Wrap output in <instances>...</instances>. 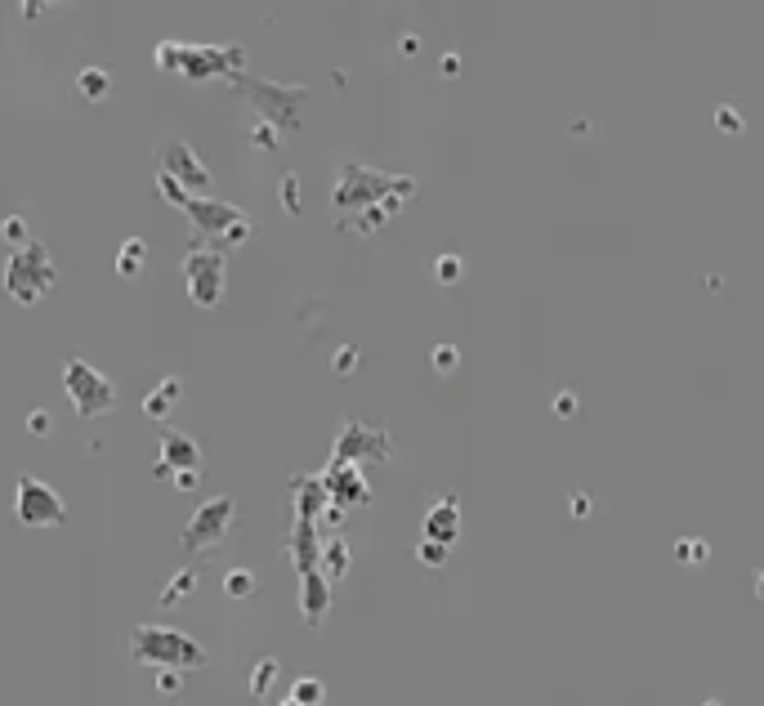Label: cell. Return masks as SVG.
I'll return each mask as SVG.
<instances>
[{
  "label": "cell",
  "mask_w": 764,
  "mask_h": 706,
  "mask_svg": "<svg viewBox=\"0 0 764 706\" xmlns=\"http://www.w3.org/2000/svg\"><path fill=\"white\" fill-rule=\"evenodd\" d=\"M456 362H461V353H456L452 345H447V349H434V367H438V371H452Z\"/></svg>",
  "instance_id": "83f0119b"
},
{
  "label": "cell",
  "mask_w": 764,
  "mask_h": 706,
  "mask_svg": "<svg viewBox=\"0 0 764 706\" xmlns=\"http://www.w3.org/2000/svg\"><path fill=\"white\" fill-rule=\"evenodd\" d=\"M63 394H68L72 412L81 416V421L108 416L112 407H117V385H112V376H103V371L85 358L63 362Z\"/></svg>",
  "instance_id": "52a82bcc"
},
{
  "label": "cell",
  "mask_w": 764,
  "mask_h": 706,
  "mask_svg": "<svg viewBox=\"0 0 764 706\" xmlns=\"http://www.w3.org/2000/svg\"><path fill=\"white\" fill-rule=\"evenodd\" d=\"M130 653H135V662L166 666V671L206 666L202 644H197V639H188L184 631H170V626H139V631L130 635Z\"/></svg>",
  "instance_id": "8992f818"
},
{
  "label": "cell",
  "mask_w": 764,
  "mask_h": 706,
  "mask_svg": "<svg viewBox=\"0 0 764 706\" xmlns=\"http://www.w3.org/2000/svg\"><path fill=\"white\" fill-rule=\"evenodd\" d=\"M340 483H322L327 492H336L340 501H367V488H362V474L358 470H349V465H340Z\"/></svg>",
  "instance_id": "e0dca14e"
},
{
  "label": "cell",
  "mask_w": 764,
  "mask_h": 706,
  "mask_svg": "<svg viewBox=\"0 0 764 706\" xmlns=\"http://www.w3.org/2000/svg\"><path fill=\"white\" fill-rule=\"evenodd\" d=\"M353 362H358V353H353V349H345V353H340V358H336V367H340V371H349Z\"/></svg>",
  "instance_id": "836d02e7"
},
{
  "label": "cell",
  "mask_w": 764,
  "mask_h": 706,
  "mask_svg": "<svg viewBox=\"0 0 764 706\" xmlns=\"http://www.w3.org/2000/svg\"><path fill=\"white\" fill-rule=\"evenodd\" d=\"M269 675H273V662H269V666H260V671H255V693H264V684H269Z\"/></svg>",
  "instance_id": "1f68e13d"
},
{
  "label": "cell",
  "mask_w": 764,
  "mask_h": 706,
  "mask_svg": "<svg viewBox=\"0 0 764 706\" xmlns=\"http://www.w3.org/2000/svg\"><path fill=\"white\" fill-rule=\"evenodd\" d=\"M161 693H179V675H161Z\"/></svg>",
  "instance_id": "d6a6232c"
},
{
  "label": "cell",
  "mask_w": 764,
  "mask_h": 706,
  "mask_svg": "<svg viewBox=\"0 0 764 706\" xmlns=\"http://www.w3.org/2000/svg\"><path fill=\"white\" fill-rule=\"evenodd\" d=\"M157 161H161V175H170L184 193H193V197H210V170L202 166V157H197L193 148H188L184 139H166L157 148Z\"/></svg>",
  "instance_id": "8fae6325"
},
{
  "label": "cell",
  "mask_w": 764,
  "mask_h": 706,
  "mask_svg": "<svg viewBox=\"0 0 764 706\" xmlns=\"http://www.w3.org/2000/svg\"><path fill=\"white\" fill-rule=\"evenodd\" d=\"M0 237H5V242H14V246L32 242V237H27V219L23 215H9L5 224H0Z\"/></svg>",
  "instance_id": "d6986e66"
},
{
  "label": "cell",
  "mask_w": 764,
  "mask_h": 706,
  "mask_svg": "<svg viewBox=\"0 0 764 706\" xmlns=\"http://www.w3.org/2000/svg\"><path fill=\"white\" fill-rule=\"evenodd\" d=\"M251 143L255 148H264V152H273L282 143V130L278 126H269V121H260L255 117V126H251Z\"/></svg>",
  "instance_id": "ac0fdd59"
},
{
  "label": "cell",
  "mask_w": 764,
  "mask_h": 706,
  "mask_svg": "<svg viewBox=\"0 0 764 706\" xmlns=\"http://www.w3.org/2000/svg\"><path fill=\"white\" fill-rule=\"evenodd\" d=\"M456 528H461V519H456V501H443V505H434V510H429L425 541H443V546H452Z\"/></svg>",
  "instance_id": "4fadbf2b"
},
{
  "label": "cell",
  "mask_w": 764,
  "mask_h": 706,
  "mask_svg": "<svg viewBox=\"0 0 764 706\" xmlns=\"http://www.w3.org/2000/svg\"><path fill=\"white\" fill-rule=\"evenodd\" d=\"M197 465H202V447H197V438L179 434V429H166V434H161V465L157 470L161 474L166 470L188 474V470H197Z\"/></svg>",
  "instance_id": "7c38bea8"
},
{
  "label": "cell",
  "mask_w": 764,
  "mask_h": 706,
  "mask_svg": "<svg viewBox=\"0 0 764 706\" xmlns=\"http://www.w3.org/2000/svg\"><path fill=\"white\" fill-rule=\"evenodd\" d=\"M157 193L166 197L170 206H184L188 197H193V193H184V188H179V184H175V179H170V175H161V170H157Z\"/></svg>",
  "instance_id": "ffe728a7"
},
{
  "label": "cell",
  "mask_w": 764,
  "mask_h": 706,
  "mask_svg": "<svg viewBox=\"0 0 764 706\" xmlns=\"http://www.w3.org/2000/svg\"><path fill=\"white\" fill-rule=\"evenodd\" d=\"M291 698L300 702V706H318V702H322V684H318V680H300V684L291 689Z\"/></svg>",
  "instance_id": "603a6c76"
},
{
  "label": "cell",
  "mask_w": 764,
  "mask_h": 706,
  "mask_svg": "<svg viewBox=\"0 0 764 706\" xmlns=\"http://www.w3.org/2000/svg\"><path fill=\"white\" fill-rule=\"evenodd\" d=\"M680 559H684V564H689V559H693V564H702L706 546H702V541H693V546H689V541H680Z\"/></svg>",
  "instance_id": "f546056e"
},
{
  "label": "cell",
  "mask_w": 764,
  "mask_h": 706,
  "mask_svg": "<svg viewBox=\"0 0 764 706\" xmlns=\"http://www.w3.org/2000/svg\"><path fill=\"white\" fill-rule=\"evenodd\" d=\"M76 94H81L85 103H103L112 94V76L108 68H81L76 72Z\"/></svg>",
  "instance_id": "5bb4252c"
},
{
  "label": "cell",
  "mask_w": 764,
  "mask_h": 706,
  "mask_svg": "<svg viewBox=\"0 0 764 706\" xmlns=\"http://www.w3.org/2000/svg\"><path fill=\"white\" fill-rule=\"evenodd\" d=\"M161 72L188 76V81H233L246 68L242 45H184V41H161L152 50Z\"/></svg>",
  "instance_id": "7a4b0ae2"
},
{
  "label": "cell",
  "mask_w": 764,
  "mask_h": 706,
  "mask_svg": "<svg viewBox=\"0 0 764 706\" xmlns=\"http://www.w3.org/2000/svg\"><path fill=\"white\" fill-rule=\"evenodd\" d=\"M143 264H148V242H143V237H126L121 251H117V273L121 278H139Z\"/></svg>",
  "instance_id": "9a60e30c"
},
{
  "label": "cell",
  "mask_w": 764,
  "mask_h": 706,
  "mask_svg": "<svg viewBox=\"0 0 764 706\" xmlns=\"http://www.w3.org/2000/svg\"><path fill=\"white\" fill-rule=\"evenodd\" d=\"M179 394H184V385H179L175 376H166V380H161L157 389H152L148 398H143V407H148V416H152V421H161V416H166L170 407L179 403Z\"/></svg>",
  "instance_id": "2e32d148"
},
{
  "label": "cell",
  "mask_w": 764,
  "mask_h": 706,
  "mask_svg": "<svg viewBox=\"0 0 764 706\" xmlns=\"http://www.w3.org/2000/svg\"><path fill=\"white\" fill-rule=\"evenodd\" d=\"M756 599L764 604V568H760V577H756Z\"/></svg>",
  "instance_id": "d590c367"
},
{
  "label": "cell",
  "mask_w": 764,
  "mask_h": 706,
  "mask_svg": "<svg viewBox=\"0 0 764 706\" xmlns=\"http://www.w3.org/2000/svg\"><path fill=\"white\" fill-rule=\"evenodd\" d=\"M282 202H286V211H300V184H295V175H286L282 179Z\"/></svg>",
  "instance_id": "d4e9b609"
},
{
  "label": "cell",
  "mask_w": 764,
  "mask_h": 706,
  "mask_svg": "<svg viewBox=\"0 0 764 706\" xmlns=\"http://www.w3.org/2000/svg\"><path fill=\"white\" fill-rule=\"evenodd\" d=\"M14 514H18L23 528H59V523H68V505H63V496L54 492L45 479H32V474L18 479Z\"/></svg>",
  "instance_id": "9c48e42d"
},
{
  "label": "cell",
  "mask_w": 764,
  "mask_h": 706,
  "mask_svg": "<svg viewBox=\"0 0 764 706\" xmlns=\"http://www.w3.org/2000/svg\"><path fill=\"white\" fill-rule=\"evenodd\" d=\"M237 94H242L246 103H251V112L260 121H269V126H278L282 135H291V130H300V103L309 99V90L304 85H273V81H260V76H233Z\"/></svg>",
  "instance_id": "5b68a950"
},
{
  "label": "cell",
  "mask_w": 764,
  "mask_h": 706,
  "mask_svg": "<svg viewBox=\"0 0 764 706\" xmlns=\"http://www.w3.org/2000/svg\"><path fill=\"white\" fill-rule=\"evenodd\" d=\"M54 282H59V269H54V255H50V246H45L41 237L14 246V255L5 260V273H0L5 295L14 304H23V309L41 304L45 295L54 291Z\"/></svg>",
  "instance_id": "3957f363"
},
{
  "label": "cell",
  "mask_w": 764,
  "mask_h": 706,
  "mask_svg": "<svg viewBox=\"0 0 764 706\" xmlns=\"http://www.w3.org/2000/svg\"><path fill=\"white\" fill-rule=\"evenodd\" d=\"M420 559H425V564H443L447 546H443V541H425V546H420Z\"/></svg>",
  "instance_id": "4316f807"
},
{
  "label": "cell",
  "mask_w": 764,
  "mask_h": 706,
  "mask_svg": "<svg viewBox=\"0 0 764 706\" xmlns=\"http://www.w3.org/2000/svg\"><path fill=\"white\" fill-rule=\"evenodd\" d=\"M193 581H197L193 572H179V581H170V590H166V595H161V604H175V599H184Z\"/></svg>",
  "instance_id": "cb8c5ba5"
},
{
  "label": "cell",
  "mask_w": 764,
  "mask_h": 706,
  "mask_svg": "<svg viewBox=\"0 0 764 706\" xmlns=\"http://www.w3.org/2000/svg\"><path fill=\"white\" fill-rule=\"evenodd\" d=\"M184 286H188V300L197 309H215L224 300V286H228V255L215 251L206 242H193L184 255Z\"/></svg>",
  "instance_id": "ba28073f"
},
{
  "label": "cell",
  "mask_w": 764,
  "mask_h": 706,
  "mask_svg": "<svg viewBox=\"0 0 764 706\" xmlns=\"http://www.w3.org/2000/svg\"><path fill=\"white\" fill-rule=\"evenodd\" d=\"M224 590H228V595H233V599H242V595H251V590H255V577H251V572H242V568H237V572H228Z\"/></svg>",
  "instance_id": "44dd1931"
},
{
  "label": "cell",
  "mask_w": 764,
  "mask_h": 706,
  "mask_svg": "<svg viewBox=\"0 0 764 706\" xmlns=\"http://www.w3.org/2000/svg\"><path fill=\"white\" fill-rule=\"evenodd\" d=\"M233 514H237V501L233 496H215V501H206L202 510L188 519V528L179 532V546L184 550H210L219 546V541L228 537V528H233Z\"/></svg>",
  "instance_id": "30bf717a"
},
{
  "label": "cell",
  "mask_w": 764,
  "mask_h": 706,
  "mask_svg": "<svg viewBox=\"0 0 764 706\" xmlns=\"http://www.w3.org/2000/svg\"><path fill=\"white\" fill-rule=\"evenodd\" d=\"M27 429H32V434H50V416H45V407H36V412L27 416Z\"/></svg>",
  "instance_id": "4dcf8cb0"
},
{
  "label": "cell",
  "mask_w": 764,
  "mask_h": 706,
  "mask_svg": "<svg viewBox=\"0 0 764 706\" xmlns=\"http://www.w3.org/2000/svg\"><path fill=\"white\" fill-rule=\"evenodd\" d=\"M572 407H577V398H572V394H559V416H572Z\"/></svg>",
  "instance_id": "e575fe53"
},
{
  "label": "cell",
  "mask_w": 764,
  "mask_h": 706,
  "mask_svg": "<svg viewBox=\"0 0 764 706\" xmlns=\"http://www.w3.org/2000/svg\"><path fill=\"white\" fill-rule=\"evenodd\" d=\"M179 211L197 228V242L215 246V251H233V246H242L255 233L246 211H237L233 202H219V197H188Z\"/></svg>",
  "instance_id": "277c9868"
},
{
  "label": "cell",
  "mask_w": 764,
  "mask_h": 706,
  "mask_svg": "<svg viewBox=\"0 0 764 706\" xmlns=\"http://www.w3.org/2000/svg\"><path fill=\"white\" fill-rule=\"evenodd\" d=\"M715 126L729 130V135H742V117H738L733 108H720V112H715Z\"/></svg>",
  "instance_id": "484cf974"
},
{
  "label": "cell",
  "mask_w": 764,
  "mask_h": 706,
  "mask_svg": "<svg viewBox=\"0 0 764 706\" xmlns=\"http://www.w3.org/2000/svg\"><path fill=\"white\" fill-rule=\"evenodd\" d=\"M434 278H438V282H447V286L461 282V255H443V260L434 264Z\"/></svg>",
  "instance_id": "7402d4cb"
},
{
  "label": "cell",
  "mask_w": 764,
  "mask_h": 706,
  "mask_svg": "<svg viewBox=\"0 0 764 706\" xmlns=\"http://www.w3.org/2000/svg\"><path fill=\"white\" fill-rule=\"evenodd\" d=\"M416 193V179L407 175H385V170H371V166H358V161H345L340 166V179H336V202L340 219L349 215H362L371 206H389V202H412Z\"/></svg>",
  "instance_id": "6da1fadb"
},
{
  "label": "cell",
  "mask_w": 764,
  "mask_h": 706,
  "mask_svg": "<svg viewBox=\"0 0 764 706\" xmlns=\"http://www.w3.org/2000/svg\"><path fill=\"white\" fill-rule=\"evenodd\" d=\"M50 5H59V0H23V18H27V23H36V18H41Z\"/></svg>",
  "instance_id": "f1b7e54d"
},
{
  "label": "cell",
  "mask_w": 764,
  "mask_h": 706,
  "mask_svg": "<svg viewBox=\"0 0 764 706\" xmlns=\"http://www.w3.org/2000/svg\"><path fill=\"white\" fill-rule=\"evenodd\" d=\"M286 706H300V702H295V698H291V702H286Z\"/></svg>",
  "instance_id": "8d00e7d4"
}]
</instances>
